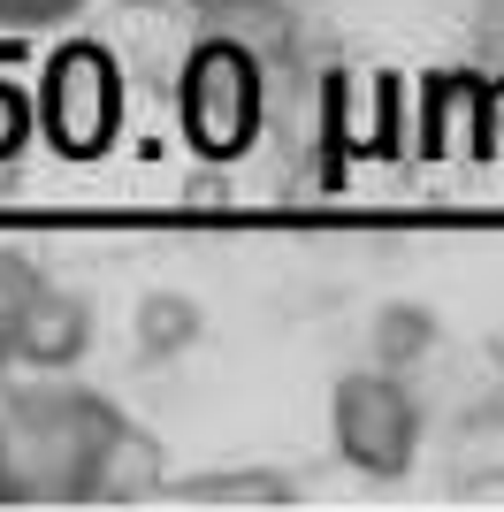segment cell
<instances>
[{
  "mask_svg": "<svg viewBox=\"0 0 504 512\" xmlns=\"http://www.w3.org/2000/svg\"><path fill=\"white\" fill-rule=\"evenodd\" d=\"M130 413L62 375L0 390V505H92L100 459Z\"/></svg>",
  "mask_w": 504,
  "mask_h": 512,
  "instance_id": "cell-1",
  "label": "cell"
},
{
  "mask_svg": "<svg viewBox=\"0 0 504 512\" xmlns=\"http://www.w3.org/2000/svg\"><path fill=\"white\" fill-rule=\"evenodd\" d=\"M176 130L214 169L245 161L268 130V54H252L245 39L207 23L191 39V54L176 62Z\"/></svg>",
  "mask_w": 504,
  "mask_h": 512,
  "instance_id": "cell-2",
  "label": "cell"
},
{
  "mask_svg": "<svg viewBox=\"0 0 504 512\" xmlns=\"http://www.w3.org/2000/svg\"><path fill=\"white\" fill-rule=\"evenodd\" d=\"M31 115H39V138L62 161H107L115 138H123V115H130V77L115 62V46L107 39H62L39 62Z\"/></svg>",
  "mask_w": 504,
  "mask_h": 512,
  "instance_id": "cell-3",
  "label": "cell"
},
{
  "mask_svg": "<svg viewBox=\"0 0 504 512\" xmlns=\"http://www.w3.org/2000/svg\"><path fill=\"white\" fill-rule=\"evenodd\" d=\"M329 444L367 482H405L420 467V444H428L420 390L405 375H390V367H352L329 390Z\"/></svg>",
  "mask_w": 504,
  "mask_h": 512,
  "instance_id": "cell-4",
  "label": "cell"
},
{
  "mask_svg": "<svg viewBox=\"0 0 504 512\" xmlns=\"http://www.w3.org/2000/svg\"><path fill=\"white\" fill-rule=\"evenodd\" d=\"M84 352H92V299L46 276L39 291L23 299V314H16L8 367H31V375H69Z\"/></svg>",
  "mask_w": 504,
  "mask_h": 512,
  "instance_id": "cell-5",
  "label": "cell"
},
{
  "mask_svg": "<svg viewBox=\"0 0 504 512\" xmlns=\"http://www.w3.org/2000/svg\"><path fill=\"white\" fill-rule=\"evenodd\" d=\"M168 505H199V512H283L298 505V482L275 467H230V474H184L161 482Z\"/></svg>",
  "mask_w": 504,
  "mask_h": 512,
  "instance_id": "cell-6",
  "label": "cell"
},
{
  "mask_svg": "<svg viewBox=\"0 0 504 512\" xmlns=\"http://www.w3.org/2000/svg\"><path fill=\"white\" fill-rule=\"evenodd\" d=\"M161 482H168L161 444H153L138 421H123V428H115V444H107V459H100L92 505H146V497H161Z\"/></svg>",
  "mask_w": 504,
  "mask_h": 512,
  "instance_id": "cell-7",
  "label": "cell"
},
{
  "mask_svg": "<svg viewBox=\"0 0 504 512\" xmlns=\"http://www.w3.org/2000/svg\"><path fill=\"white\" fill-rule=\"evenodd\" d=\"M199 337H207V306L191 299V291H146L138 314H130V344H138V360H153V367L184 360Z\"/></svg>",
  "mask_w": 504,
  "mask_h": 512,
  "instance_id": "cell-8",
  "label": "cell"
},
{
  "mask_svg": "<svg viewBox=\"0 0 504 512\" xmlns=\"http://www.w3.org/2000/svg\"><path fill=\"white\" fill-rule=\"evenodd\" d=\"M436 337H443V321L428 314V306L390 299V306L375 314V329H367V360L390 367V375H413V367L436 360Z\"/></svg>",
  "mask_w": 504,
  "mask_h": 512,
  "instance_id": "cell-9",
  "label": "cell"
},
{
  "mask_svg": "<svg viewBox=\"0 0 504 512\" xmlns=\"http://www.w3.org/2000/svg\"><path fill=\"white\" fill-rule=\"evenodd\" d=\"M23 62V46L0 31V169L8 161H23L31 153V138H39V115H31V85H16L8 69Z\"/></svg>",
  "mask_w": 504,
  "mask_h": 512,
  "instance_id": "cell-10",
  "label": "cell"
},
{
  "mask_svg": "<svg viewBox=\"0 0 504 512\" xmlns=\"http://www.w3.org/2000/svg\"><path fill=\"white\" fill-rule=\"evenodd\" d=\"M84 0H0V31L8 39H31V31H54V23H69Z\"/></svg>",
  "mask_w": 504,
  "mask_h": 512,
  "instance_id": "cell-11",
  "label": "cell"
},
{
  "mask_svg": "<svg viewBox=\"0 0 504 512\" xmlns=\"http://www.w3.org/2000/svg\"><path fill=\"white\" fill-rule=\"evenodd\" d=\"M191 8H222V0H191Z\"/></svg>",
  "mask_w": 504,
  "mask_h": 512,
  "instance_id": "cell-12",
  "label": "cell"
}]
</instances>
